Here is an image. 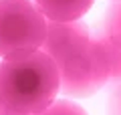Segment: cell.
Returning <instances> with one entry per match:
<instances>
[{
  "mask_svg": "<svg viewBox=\"0 0 121 115\" xmlns=\"http://www.w3.org/2000/svg\"><path fill=\"white\" fill-rule=\"evenodd\" d=\"M60 93V73L43 51L10 57L0 63V101L22 115L44 111Z\"/></svg>",
  "mask_w": 121,
  "mask_h": 115,
  "instance_id": "6da1fadb",
  "label": "cell"
},
{
  "mask_svg": "<svg viewBox=\"0 0 121 115\" xmlns=\"http://www.w3.org/2000/svg\"><path fill=\"white\" fill-rule=\"evenodd\" d=\"M47 18L32 0H0V57H20L40 51Z\"/></svg>",
  "mask_w": 121,
  "mask_h": 115,
  "instance_id": "7a4b0ae2",
  "label": "cell"
},
{
  "mask_svg": "<svg viewBox=\"0 0 121 115\" xmlns=\"http://www.w3.org/2000/svg\"><path fill=\"white\" fill-rule=\"evenodd\" d=\"M59 73L60 93L73 99H87L107 85L111 81V69L99 36L93 38L77 57L59 67Z\"/></svg>",
  "mask_w": 121,
  "mask_h": 115,
  "instance_id": "3957f363",
  "label": "cell"
},
{
  "mask_svg": "<svg viewBox=\"0 0 121 115\" xmlns=\"http://www.w3.org/2000/svg\"><path fill=\"white\" fill-rule=\"evenodd\" d=\"M89 26L81 20H69V22H47V36L40 47V51L47 53L56 67H63L67 61L77 57L87 44L93 40Z\"/></svg>",
  "mask_w": 121,
  "mask_h": 115,
  "instance_id": "277c9868",
  "label": "cell"
},
{
  "mask_svg": "<svg viewBox=\"0 0 121 115\" xmlns=\"http://www.w3.org/2000/svg\"><path fill=\"white\" fill-rule=\"evenodd\" d=\"M47 20L69 22L79 20L83 14L89 12L95 0H32Z\"/></svg>",
  "mask_w": 121,
  "mask_h": 115,
  "instance_id": "5b68a950",
  "label": "cell"
},
{
  "mask_svg": "<svg viewBox=\"0 0 121 115\" xmlns=\"http://www.w3.org/2000/svg\"><path fill=\"white\" fill-rule=\"evenodd\" d=\"M101 34L109 38L113 44L121 47V0H113V4L107 8L103 16Z\"/></svg>",
  "mask_w": 121,
  "mask_h": 115,
  "instance_id": "8992f818",
  "label": "cell"
},
{
  "mask_svg": "<svg viewBox=\"0 0 121 115\" xmlns=\"http://www.w3.org/2000/svg\"><path fill=\"white\" fill-rule=\"evenodd\" d=\"M99 40L105 49V55L109 61V69H111V81H121V47L113 44L109 38L99 34Z\"/></svg>",
  "mask_w": 121,
  "mask_h": 115,
  "instance_id": "52a82bcc",
  "label": "cell"
},
{
  "mask_svg": "<svg viewBox=\"0 0 121 115\" xmlns=\"http://www.w3.org/2000/svg\"><path fill=\"white\" fill-rule=\"evenodd\" d=\"M36 115H89L81 105H77L75 101H69V99H56L44 111Z\"/></svg>",
  "mask_w": 121,
  "mask_h": 115,
  "instance_id": "ba28073f",
  "label": "cell"
},
{
  "mask_svg": "<svg viewBox=\"0 0 121 115\" xmlns=\"http://www.w3.org/2000/svg\"><path fill=\"white\" fill-rule=\"evenodd\" d=\"M109 105H111V115H121V85L113 89Z\"/></svg>",
  "mask_w": 121,
  "mask_h": 115,
  "instance_id": "9c48e42d",
  "label": "cell"
},
{
  "mask_svg": "<svg viewBox=\"0 0 121 115\" xmlns=\"http://www.w3.org/2000/svg\"><path fill=\"white\" fill-rule=\"evenodd\" d=\"M0 115H22V113H16V111H12V109H8V107H6L4 103L0 101Z\"/></svg>",
  "mask_w": 121,
  "mask_h": 115,
  "instance_id": "30bf717a",
  "label": "cell"
}]
</instances>
